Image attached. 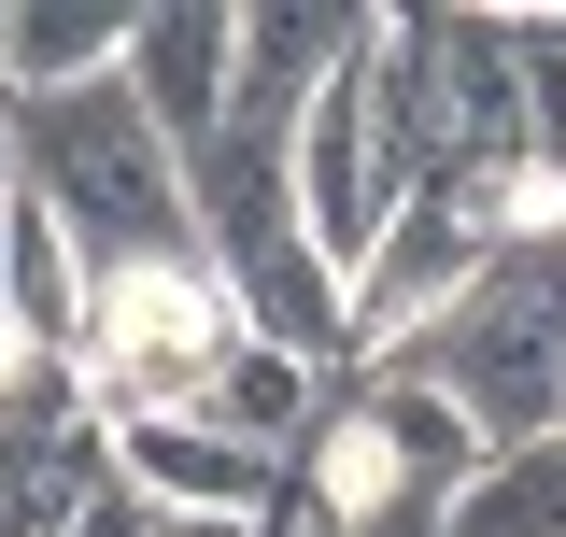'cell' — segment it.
Here are the masks:
<instances>
[{"label":"cell","mask_w":566,"mask_h":537,"mask_svg":"<svg viewBox=\"0 0 566 537\" xmlns=\"http://www.w3.org/2000/svg\"><path fill=\"white\" fill-rule=\"evenodd\" d=\"M14 199L57 212V241L99 268H170L199 255V227H185V170H170V141L142 128V99L99 71V85H71V99H14ZM212 268V255H199Z\"/></svg>","instance_id":"cell-1"},{"label":"cell","mask_w":566,"mask_h":537,"mask_svg":"<svg viewBox=\"0 0 566 537\" xmlns=\"http://www.w3.org/2000/svg\"><path fill=\"white\" fill-rule=\"evenodd\" d=\"M382 382L453 397L482 453L566 439V227H553V241H510V255H495L411 354H382Z\"/></svg>","instance_id":"cell-2"},{"label":"cell","mask_w":566,"mask_h":537,"mask_svg":"<svg viewBox=\"0 0 566 537\" xmlns=\"http://www.w3.org/2000/svg\"><path fill=\"white\" fill-rule=\"evenodd\" d=\"M227 354H241L227 283H212L199 255H170V268H99L71 382H85V410H99V424H170V410H212Z\"/></svg>","instance_id":"cell-3"},{"label":"cell","mask_w":566,"mask_h":537,"mask_svg":"<svg viewBox=\"0 0 566 537\" xmlns=\"http://www.w3.org/2000/svg\"><path fill=\"white\" fill-rule=\"evenodd\" d=\"M482 227L453 212V185H411V199L382 212V241L354 255V283H340V368H382V354H411L468 283H482Z\"/></svg>","instance_id":"cell-4"},{"label":"cell","mask_w":566,"mask_h":537,"mask_svg":"<svg viewBox=\"0 0 566 537\" xmlns=\"http://www.w3.org/2000/svg\"><path fill=\"white\" fill-rule=\"evenodd\" d=\"M99 453H114V481H128L156 524H270V509H283V467H270V453H241L212 410L99 424Z\"/></svg>","instance_id":"cell-5"},{"label":"cell","mask_w":566,"mask_h":537,"mask_svg":"<svg viewBox=\"0 0 566 537\" xmlns=\"http://www.w3.org/2000/svg\"><path fill=\"white\" fill-rule=\"evenodd\" d=\"M227 57H241V14H199V0H170V14H128V57L114 85L142 99V128L170 141V170L227 141Z\"/></svg>","instance_id":"cell-6"},{"label":"cell","mask_w":566,"mask_h":537,"mask_svg":"<svg viewBox=\"0 0 566 537\" xmlns=\"http://www.w3.org/2000/svg\"><path fill=\"white\" fill-rule=\"evenodd\" d=\"M354 43H368V14H297V0H283V14H241V57H227V128L283 156V128L312 114V85H326Z\"/></svg>","instance_id":"cell-7"},{"label":"cell","mask_w":566,"mask_h":537,"mask_svg":"<svg viewBox=\"0 0 566 537\" xmlns=\"http://www.w3.org/2000/svg\"><path fill=\"white\" fill-rule=\"evenodd\" d=\"M85 297H99V283H85V255L57 241V212L0 185V326L71 368V354H85Z\"/></svg>","instance_id":"cell-8"},{"label":"cell","mask_w":566,"mask_h":537,"mask_svg":"<svg viewBox=\"0 0 566 537\" xmlns=\"http://www.w3.org/2000/svg\"><path fill=\"white\" fill-rule=\"evenodd\" d=\"M114 57H128V14H99V0H14L0 14V114L14 99H71Z\"/></svg>","instance_id":"cell-9"},{"label":"cell","mask_w":566,"mask_h":537,"mask_svg":"<svg viewBox=\"0 0 566 537\" xmlns=\"http://www.w3.org/2000/svg\"><path fill=\"white\" fill-rule=\"evenodd\" d=\"M439 537H566V439L482 453V467L439 495Z\"/></svg>","instance_id":"cell-10"},{"label":"cell","mask_w":566,"mask_h":537,"mask_svg":"<svg viewBox=\"0 0 566 537\" xmlns=\"http://www.w3.org/2000/svg\"><path fill=\"white\" fill-rule=\"evenodd\" d=\"M312 382H326V368H297V354H270V339H241V354H227V382H212V424H227L241 453L297 467V453H312V424H326Z\"/></svg>","instance_id":"cell-11"},{"label":"cell","mask_w":566,"mask_h":537,"mask_svg":"<svg viewBox=\"0 0 566 537\" xmlns=\"http://www.w3.org/2000/svg\"><path fill=\"white\" fill-rule=\"evenodd\" d=\"M71 537H156V509H142L128 481H99V509H85V524H71Z\"/></svg>","instance_id":"cell-12"},{"label":"cell","mask_w":566,"mask_h":537,"mask_svg":"<svg viewBox=\"0 0 566 537\" xmlns=\"http://www.w3.org/2000/svg\"><path fill=\"white\" fill-rule=\"evenodd\" d=\"M156 537H270V524H156Z\"/></svg>","instance_id":"cell-13"},{"label":"cell","mask_w":566,"mask_h":537,"mask_svg":"<svg viewBox=\"0 0 566 537\" xmlns=\"http://www.w3.org/2000/svg\"><path fill=\"white\" fill-rule=\"evenodd\" d=\"M0 185H14V114H0Z\"/></svg>","instance_id":"cell-14"},{"label":"cell","mask_w":566,"mask_h":537,"mask_svg":"<svg viewBox=\"0 0 566 537\" xmlns=\"http://www.w3.org/2000/svg\"><path fill=\"white\" fill-rule=\"evenodd\" d=\"M297 537H340V524H297Z\"/></svg>","instance_id":"cell-15"}]
</instances>
